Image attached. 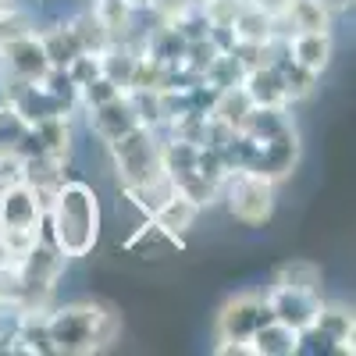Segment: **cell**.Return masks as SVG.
Segmentation results:
<instances>
[{
  "label": "cell",
  "instance_id": "1",
  "mask_svg": "<svg viewBox=\"0 0 356 356\" xmlns=\"http://www.w3.org/2000/svg\"><path fill=\"white\" fill-rule=\"evenodd\" d=\"M43 235L65 253V260H79L93 253L100 239L97 189L89 182H79V178H68L43 211Z\"/></svg>",
  "mask_w": 356,
  "mask_h": 356
},
{
  "label": "cell",
  "instance_id": "2",
  "mask_svg": "<svg viewBox=\"0 0 356 356\" xmlns=\"http://www.w3.org/2000/svg\"><path fill=\"white\" fill-rule=\"evenodd\" d=\"M47 328L54 342V356H89L104 353L118 339V314L107 303H65L47 310Z\"/></svg>",
  "mask_w": 356,
  "mask_h": 356
},
{
  "label": "cell",
  "instance_id": "3",
  "mask_svg": "<svg viewBox=\"0 0 356 356\" xmlns=\"http://www.w3.org/2000/svg\"><path fill=\"white\" fill-rule=\"evenodd\" d=\"M107 146H111V161H114L118 186L122 189L143 186V182H150V178L164 175V168H161V132L136 125L125 136L111 139Z\"/></svg>",
  "mask_w": 356,
  "mask_h": 356
},
{
  "label": "cell",
  "instance_id": "4",
  "mask_svg": "<svg viewBox=\"0 0 356 356\" xmlns=\"http://www.w3.org/2000/svg\"><path fill=\"white\" fill-rule=\"evenodd\" d=\"M275 182L253 171H232L221 186V200H228V211L243 225H264L275 214Z\"/></svg>",
  "mask_w": 356,
  "mask_h": 356
},
{
  "label": "cell",
  "instance_id": "5",
  "mask_svg": "<svg viewBox=\"0 0 356 356\" xmlns=\"http://www.w3.org/2000/svg\"><path fill=\"white\" fill-rule=\"evenodd\" d=\"M264 321H271V310H267L264 296H253V292L232 296V300L221 307V314H218V339L250 342L253 332L260 328Z\"/></svg>",
  "mask_w": 356,
  "mask_h": 356
},
{
  "label": "cell",
  "instance_id": "6",
  "mask_svg": "<svg viewBox=\"0 0 356 356\" xmlns=\"http://www.w3.org/2000/svg\"><path fill=\"white\" fill-rule=\"evenodd\" d=\"M296 164H300V136H296V129L275 136V139H264L257 143V154H253V164L246 171L267 178V182H285V178L296 171Z\"/></svg>",
  "mask_w": 356,
  "mask_h": 356
},
{
  "label": "cell",
  "instance_id": "7",
  "mask_svg": "<svg viewBox=\"0 0 356 356\" xmlns=\"http://www.w3.org/2000/svg\"><path fill=\"white\" fill-rule=\"evenodd\" d=\"M267 300V310H271L275 321L289 324L296 332H310L314 321H317V310H321V292H300V289H282V285H271V292L264 296Z\"/></svg>",
  "mask_w": 356,
  "mask_h": 356
},
{
  "label": "cell",
  "instance_id": "8",
  "mask_svg": "<svg viewBox=\"0 0 356 356\" xmlns=\"http://www.w3.org/2000/svg\"><path fill=\"white\" fill-rule=\"evenodd\" d=\"M8 228H43V207L25 182L0 186V232Z\"/></svg>",
  "mask_w": 356,
  "mask_h": 356
},
{
  "label": "cell",
  "instance_id": "9",
  "mask_svg": "<svg viewBox=\"0 0 356 356\" xmlns=\"http://www.w3.org/2000/svg\"><path fill=\"white\" fill-rule=\"evenodd\" d=\"M22 182L36 193L40 207L47 211L54 193L68 182V161H57V157H47V154L22 157Z\"/></svg>",
  "mask_w": 356,
  "mask_h": 356
},
{
  "label": "cell",
  "instance_id": "10",
  "mask_svg": "<svg viewBox=\"0 0 356 356\" xmlns=\"http://www.w3.org/2000/svg\"><path fill=\"white\" fill-rule=\"evenodd\" d=\"M0 68H8L29 82H40L47 72H50V61H47V50L40 43V33H29L15 43H8L0 50Z\"/></svg>",
  "mask_w": 356,
  "mask_h": 356
},
{
  "label": "cell",
  "instance_id": "11",
  "mask_svg": "<svg viewBox=\"0 0 356 356\" xmlns=\"http://www.w3.org/2000/svg\"><path fill=\"white\" fill-rule=\"evenodd\" d=\"M86 118H89V129H93L104 143H111V139H118V136H125L129 129L139 125V118H136V107H132L129 93H118V97L107 100V104L89 107Z\"/></svg>",
  "mask_w": 356,
  "mask_h": 356
},
{
  "label": "cell",
  "instance_id": "12",
  "mask_svg": "<svg viewBox=\"0 0 356 356\" xmlns=\"http://www.w3.org/2000/svg\"><path fill=\"white\" fill-rule=\"evenodd\" d=\"M285 54L296 65H303V68L321 75L332 61L335 43H332V33H289L285 36Z\"/></svg>",
  "mask_w": 356,
  "mask_h": 356
},
{
  "label": "cell",
  "instance_id": "13",
  "mask_svg": "<svg viewBox=\"0 0 356 356\" xmlns=\"http://www.w3.org/2000/svg\"><path fill=\"white\" fill-rule=\"evenodd\" d=\"M324 342L332 346V353H349L353 356V310L349 307H332V303H321L317 310V321H314V328Z\"/></svg>",
  "mask_w": 356,
  "mask_h": 356
},
{
  "label": "cell",
  "instance_id": "14",
  "mask_svg": "<svg viewBox=\"0 0 356 356\" xmlns=\"http://www.w3.org/2000/svg\"><path fill=\"white\" fill-rule=\"evenodd\" d=\"M332 11L321 0H289V8L282 15V36L289 33H332Z\"/></svg>",
  "mask_w": 356,
  "mask_h": 356
},
{
  "label": "cell",
  "instance_id": "15",
  "mask_svg": "<svg viewBox=\"0 0 356 356\" xmlns=\"http://www.w3.org/2000/svg\"><path fill=\"white\" fill-rule=\"evenodd\" d=\"M250 346H253V356H296L303 349V335L271 317V321H264L260 328L253 332Z\"/></svg>",
  "mask_w": 356,
  "mask_h": 356
},
{
  "label": "cell",
  "instance_id": "16",
  "mask_svg": "<svg viewBox=\"0 0 356 356\" xmlns=\"http://www.w3.org/2000/svg\"><path fill=\"white\" fill-rule=\"evenodd\" d=\"M239 86L246 89V97H250L253 107H289L285 89H282V75H278L275 65H257V68H250Z\"/></svg>",
  "mask_w": 356,
  "mask_h": 356
},
{
  "label": "cell",
  "instance_id": "17",
  "mask_svg": "<svg viewBox=\"0 0 356 356\" xmlns=\"http://www.w3.org/2000/svg\"><path fill=\"white\" fill-rule=\"evenodd\" d=\"M232 36H235V43H253V47H264V43H271L275 36H282V25L267 15V11H260L257 4H243V11L235 15V22H232Z\"/></svg>",
  "mask_w": 356,
  "mask_h": 356
},
{
  "label": "cell",
  "instance_id": "18",
  "mask_svg": "<svg viewBox=\"0 0 356 356\" xmlns=\"http://www.w3.org/2000/svg\"><path fill=\"white\" fill-rule=\"evenodd\" d=\"M36 136V146L40 154L47 157H57V161H68L72 157V143H75V132H72V114H54V118H43V122L29 125Z\"/></svg>",
  "mask_w": 356,
  "mask_h": 356
},
{
  "label": "cell",
  "instance_id": "19",
  "mask_svg": "<svg viewBox=\"0 0 356 356\" xmlns=\"http://www.w3.org/2000/svg\"><path fill=\"white\" fill-rule=\"evenodd\" d=\"M11 356H54L47 310H22V324H18V339L11 346Z\"/></svg>",
  "mask_w": 356,
  "mask_h": 356
},
{
  "label": "cell",
  "instance_id": "20",
  "mask_svg": "<svg viewBox=\"0 0 356 356\" xmlns=\"http://www.w3.org/2000/svg\"><path fill=\"white\" fill-rule=\"evenodd\" d=\"M8 107L18 111V118H22L25 125H36V122H43V118H54V114H68L61 100L47 93V86H43V82H29V86H22V89H18V97H15Z\"/></svg>",
  "mask_w": 356,
  "mask_h": 356
},
{
  "label": "cell",
  "instance_id": "21",
  "mask_svg": "<svg viewBox=\"0 0 356 356\" xmlns=\"http://www.w3.org/2000/svg\"><path fill=\"white\" fill-rule=\"evenodd\" d=\"M125 250L129 253H143V257H150V253H178L182 250V235L161 228L154 218H143V225L125 239Z\"/></svg>",
  "mask_w": 356,
  "mask_h": 356
},
{
  "label": "cell",
  "instance_id": "22",
  "mask_svg": "<svg viewBox=\"0 0 356 356\" xmlns=\"http://www.w3.org/2000/svg\"><path fill=\"white\" fill-rule=\"evenodd\" d=\"M289 129H292L289 107H250V114L243 118V125H239V132H246L257 143L275 139V136H282Z\"/></svg>",
  "mask_w": 356,
  "mask_h": 356
},
{
  "label": "cell",
  "instance_id": "23",
  "mask_svg": "<svg viewBox=\"0 0 356 356\" xmlns=\"http://www.w3.org/2000/svg\"><path fill=\"white\" fill-rule=\"evenodd\" d=\"M40 43H43V50H47L50 68H68L79 54H86V50L79 47V40H75V33H72L68 22L50 25V29H40Z\"/></svg>",
  "mask_w": 356,
  "mask_h": 356
},
{
  "label": "cell",
  "instance_id": "24",
  "mask_svg": "<svg viewBox=\"0 0 356 356\" xmlns=\"http://www.w3.org/2000/svg\"><path fill=\"white\" fill-rule=\"evenodd\" d=\"M275 68H278V75H282V89H285V100L289 104H296V100H307L310 93H314V86H317V72H310V68H303V65H296L292 57L285 54V47L278 50V57L271 61Z\"/></svg>",
  "mask_w": 356,
  "mask_h": 356
},
{
  "label": "cell",
  "instance_id": "25",
  "mask_svg": "<svg viewBox=\"0 0 356 356\" xmlns=\"http://www.w3.org/2000/svg\"><path fill=\"white\" fill-rule=\"evenodd\" d=\"M72 33H75V40H79V47L86 50V54H104L111 43H114V36H111V29L104 25V18L93 11V8H86V11H79L72 22Z\"/></svg>",
  "mask_w": 356,
  "mask_h": 356
},
{
  "label": "cell",
  "instance_id": "26",
  "mask_svg": "<svg viewBox=\"0 0 356 356\" xmlns=\"http://www.w3.org/2000/svg\"><path fill=\"white\" fill-rule=\"evenodd\" d=\"M200 211L203 207H196L189 196H182V193H171L164 203H161V211L154 214V221L161 225V228H168V232H175V235H186L193 225H196V218H200Z\"/></svg>",
  "mask_w": 356,
  "mask_h": 356
},
{
  "label": "cell",
  "instance_id": "27",
  "mask_svg": "<svg viewBox=\"0 0 356 356\" xmlns=\"http://www.w3.org/2000/svg\"><path fill=\"white\" fill-rule=\"evenodd\" d=\"M250 97H246V89L243 86H228V89H221L218 93V100H214V107H211V118L214 122H221V125H228V129H239L243 125V118L250 114Z\"/></svg>",
  "mask_w": 356,
  "mask_h": 356
},
{
  "label": "cell",
  "instance_id": "28",
  "mask_svg": "<svg viewBox=\"0 0 356 356\" xmlns=\"http://www.w3.org/2000/svg\"><path fill=\"white\" fill-rule=\"evenodd\" d=\"M275 285L300 289V292H321V267L314 260H285L275 271Z\"/></svg>",
  "mask_w": 356,
  "mask_h": 356
},
{
  "label": "cell",
  "instance_id": "29",
  "mask_svg": "<svg viewBox=\"0 0 356 356\" xmlns=\"http://www.w3.org/2000/svg\"><path fill=\"white\" fill-rule=\"evenodd\" d=\"M29 33H40V29H36L33 15H29L25 8H18L15 0L8 8H0V50H4L8 43H15V40H22V36H29Z\"/></svg>",
  "mask_w": 356,
  "mask_h": 356
},
{
  "label": "cell",
  "instance_id": "30",
  "mask_svg": "<svg viewBox=\"0 0 356 356\" xmlns=\"http://www.w3.org/2000/svg\"><path fill=\"white\" fill-rule=\"evenodd\" d=\"M118 93H125L122 86H114L104 72L93 79V82H86V86H79V107L82 111H89V107H97V104H107V100H114Z\"/></svg>",
  "mask_w": 356,
  "mask_h": 356
},
{
  "label": "cell",
  "instance_id": "31",
  "mask_svg": "<svg viewBox=\"0 0 356 356\" xmlns=\"http://www.w3.org/2000/svg\"><path fill=\"white\" fill-rule=\"evenodd\" d=\"M25 129L29 125L18 118V111L8 107V104H0V154H11L18 146V139L25 136Z\"/></svg>",
  "mask_w": 356,
  "mask_h": 356
},
{
  "label": "cell",
  "instance_id": "32",
  "mask_svg": "<svg viewBox=\"0 0 356 356\" xmlns=\"http://www.w3.org/2000/svg\"><path fill=\"white\" fill-rule=\"evenodd\" d=\"M243 4L246 0H207L200 11H203V18H207L211 29H232V22L243 11Z\"/></svg>",
  "mask_w": 356,
  "mask_h": 356
},
{
  "label": "cell",
  "instance_id": "33",
  "mask_svg": "<svg viewBox=\"0 0 356 356\" xmlns=\"http://www.w3.org/2000/svg\"><path fill=\"white\" fill-rule=\"evenodd\" d=\"M214 353L218 356H253V346L250 342H235V339H218Z\"/></svg>",
  "mask_w": 356,
  "mask_h": 356
},
{
  "label": "cell",
  "instance_id": "34",
  "mask_svg": "<svg viewBox=\"0 0 356 356\" xmlns=\"http://www.w3.org/2000/svg\"><path fill=\"white\" fill-rule=\"evenodd\" d=\"M324 8H328L332 15H346V11H353V0H321Z\"/></svg>",
  "mask_w": 356,
  "mask_h": 356
},
{
  "label": "cell",
  "instance_id": "35",
  "mask_svg": "<svg viewBox=\"0 0 356 356\" xmlns=\"http://www.w3.org/2000/svg\"><path fill=\"white\" fill-rule=\"evenodd\" d=\"M122 4H125L129 11H136V15H146V11H150V4H154V0H122Z\"/></svg>",
  "mask_w": 356,
  "mask_h": 356
}]
</instances>
